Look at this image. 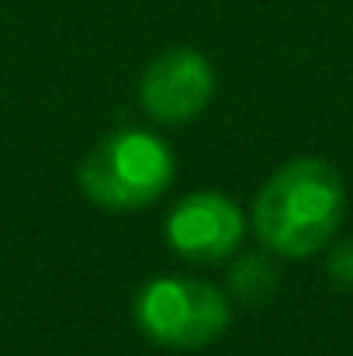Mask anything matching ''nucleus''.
Returning a JSON list of instances; mask_svg holds the SVG:
<instances>
[{
    "instance_id": "f03ea898",
    "label": "nucleus",
    "mask_w": 353,
    "mask_h": 356,
    "mask_svg": "<svg viewBox=\"0 0 353 356\" xmlns=\"http://www.w3.org/2000/svg\"><path fill=\"white\" fill-rule=\"evenodd\" d=\"M173 180L170 145L139 128H121L108 135L80 166L84 194L108 211H135L152 204Z\"/></svg>"
},
{
    "instance_id": "39448f33",
    "label": "nucleus",
    "mask_w": 353,
    "mask_h": 356,
    "mask_svg": "<svg viewBox=\"0 0 353 356\" xmlns=\"http://www.w3.org/2000/svg\"><path fill=\"white\" fill-rule=\"evenodd\" d=\"M246 236V215L219 191L187 194L166 218V242L194 263H219L233 256Z\"/></svg>"
},
{
    "instance_id": "0eeeda50",
    "label": "nucleus",
    "mask_w": 353,
    "mask_h": 356,
    "mask_svg": "<svg viewBox=\"0 0 353 356\" xmlns=\"http://www.w3.org/2000/svg\"><path fill=\"white\" fill-rule=\"evenodd\" d=\"M329 277L340 280V284H353V238H343L333 245L329 252Z\"/></svg>"
},
{
    "instance_id": "f257e3e1",
    "label": "nucleus",
    "mask_w": 353,
    "mask_h": 356,
    "mask_svg": "<svg viewBox=\"0 0 353 356\" xmlns=\"http://www.w3.org/2000/svg\"><path fill=\"white\" fill-rule=\"evenodd\" d=\"M347 208L340 173L315 156L284 163L256 194L253 232L256 238L288 259L319 252L336 236Z\"/></svg>"
},
{
    "instance_id": "423d86ee",
    "label": "nucleus",
    "mask_w": 353,
    "mask_h": 356,
    "mask_svg": "<svg viewBox=\"0 0 353 356\" xmlns=\"http://www.w3.org/2000/svg\"><path fill=\"white\" fill-rule=\"evenodd\" d=\"M281 277L267 256H242L229 270V294L239 305H263L277 291Z\"/></svg>"
},
{
    "instance_id": "7ed1b4c3",
    "label": "nucleus",
    "mask_w": 353,
    "mask_h": 356,
    "mask_svg": "<svg viewBox=\"0 0 353 356\" xmlns=\"http://www.w3.org/2000/svg\"><path fill=\"white\" fill-rule=\"evenodd\" d=\"M233 318L229 294L198 277H156L135 298L139 329L166 350H201Z\"/></svg>"
},
{
    "instance_id": "20e7f679",
    "label": "nucleus",
    "mask_w": 353,
    "mask_h": 356,
    "mask_svg": "<svg viewBox=\"0 0 353 356\" xmlns=\"http://www.w3.org/2000/svg\"><path fill=\"white\" fill-rule=\"evenodd\" d=\"M215 94V70L194 49H166L159 52L139 83L142 108L149 118L163 124H184L198 118Z\"/></svg>"
}]
</instances>
